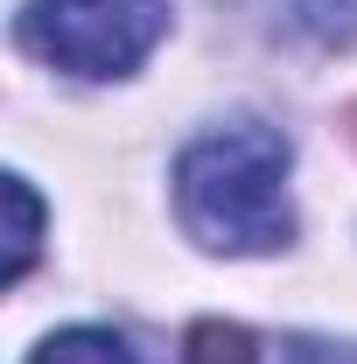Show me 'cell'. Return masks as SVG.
I'll use <instances>...</instances> for the list:
<instances>
[{
	"mask_svg": "<svg viewBox=\"0 0 357 364\" xmlns=\"http://www.w3.org/2000/svg\"><path fill=\"white\" fill-rule=\"evenodd\" d=\"M7 210H14V231H7V287H14L36 267V245H43V203H36L28 176H7Z\"/></svg>",
	"mask_w": 357,
	"mask_h": 364,
	"instance_id": "obj_4",
	"label": "cell"
},
{
	"mask_svg": "<svg viewBox=\"0 0 357 364\" xmlns=\"http://www.w3.org/2000/svg\"><path fill=\"white\" fill-rule=\"evenodd\" d=\"M169 36V0H28L14 43L70 77H134Z\"/></svg>",
	"mask_w": 357,
	"mask_h": 364,
	"instance_id": "obj_2",
	"label": "cell"
},
{
	"mask_svg": "<svg viewBox=\"0 0 357 364\" xmlns=\"http://www.w3.org/2000/svg\"><path fill=\"white\" fill-rule=\"evenodd\" d=\"M182 364H260V343L238 322H196L182 336Z\"/></svg>",
	"mask_w": 357,
	"mask_h": 364,
	"instance_id": "obj_5",
	"label": "cell"
},
{
	"mask_svg": "<svg viewBox=\"0 0 357 364\" xmlns=\"http://www.w3.org/2000/svg\"><path fill=\"white\" fill-rule=\"evenodd\" d=\"M28 364H134V350L112 329H56L28 350Z\"/></svg>",
	"mask_w": 357,
	"mask_h": 364,
	"instance_id": "obj_3",
	"label": "cell"
},
{
	"mask_svg": "<svg viewBox=\"0 0 357 364\" xmlns=\"http://www.w3.org/2000/svg\"><path fill=\"white\" fill-rule=\"evenodd\" d=\"M287 134L260 119L224 127L182 147L176 161V218L182 231L224 252V259H260L294 245V203H287Z\"/></svg>",
	"mask_w": 357,
	"mask_h": 364,
	"instance_id": "obj_1",
	"label": "cell"
},
{
	"mask_svg": "<svg viewBox=\"0 0 357 364\" xmlns=\"http://www.w3.org/2000/svg\"><path fill=\"white\" fill-rule=\"evenodd\" d=\"M287 364H357V343H322V336H294Z\"/></svg>",
	"mask_w": 357,
	"mask_h": 364,
	"instance_id": "obj_6",
	"label": "cell"
}]
</instances>
